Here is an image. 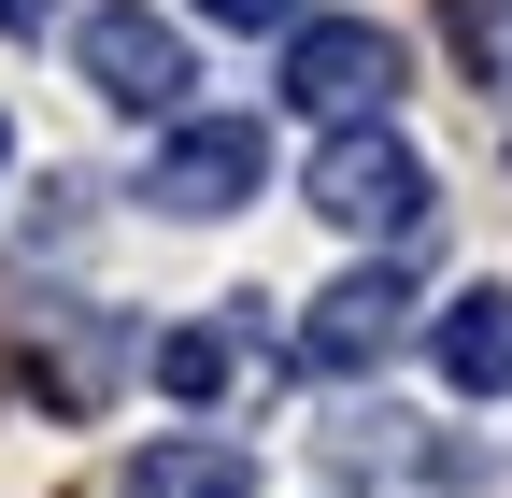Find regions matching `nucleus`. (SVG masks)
<instances>
[{"label": "nucleus", "mask_w": 512, "mask_h": 498, "mask_svg": "<svg viewBox=\"0 0 512 498\" xmlns=\"http://www.w3.org/2000/svg\"><path fill=\"white\" fill-rule=\"evenodd\" d=\"M413 86V43L384 15H299L285 29V100L328 114V129H384V100Z\"/></svg>", "instance_id": "obj_1"}, {"label": "nucleus", "mask_w": 512, "mask_h": 498, "mask_svg": "<svg viewBox=\"0 0 512 498\" xmlns=\"http://www.w3.org/2000/svg\"><path fill=\"white\" fill-rule=\"evenodd\" d=\"M72 72H86L114 114H185V86H200V43H185L157 0H100V15L72 29Z\"/></svg>", "instance_id": "obj_2"}, {"label": "nucleus", "mask_w": 512, "mask_h": 498, "mask_svg": "<svg viewBox=\"0 0 512 498\" xmlns=\"http://www.w3.org/2000/svg\"><path fill=\"white\" fill-rule=\"evenodd\" d=\"M256 185H271V129H256V114H185V129L143 157V200H157V214H185V228L242 214Z\"/></svg>", "instance_id": "obj_3"}, {"label": "nucleus", "mask_w": 512, "mask_h": 498, "mask_svg": "<svg viewBox=\"0 0 512 498\" xmlns=\"http://www.w3.org/2000/svg\"><path fill=\"white\" fill-rule=\"evenodd\" d=\"M427 200H441V185H427V157H413L399 129H342L328 157H313V214L356 228V242H413Z\"/></svg>", "instance_id": "obj_4"}, {"label": "nucleus", "mask_w": 512, "mask_h": 498, "mask_svg": "<svg viewBox=\"0 0 512 498\" xmlns=\"http://www.w3.org/2000/svg\"><path fill=\"white\" fill-rule=\"evenodd\" d=\"M399 328H413V285H399V271H342V285L299 314V370H384Z\"/></svg>", "instance_id": "obj_5"}, {"label": "nucleus", "mask_w": 512, "mask_h": 498, "mask_svg": "<svg viewBox=\"0 0 512 498\" xmlns=\"http://www.w3.org/2000/svg\"><path fill=\"white\" fill-rule=\"evenodd\" d=\"M427 356H441V385H456V399H512V285H470L456 314L427 328Z\"/></svg>", "instance_id": "obj_6"}, {"label": "nucleus", "mask_w": 512, "mask_h": 498, "mask_svg": "<svg viewBox=\"0 0 512 498\" xmlns=\"http://www.w3.org/2000/svg\"><path fill=\"white\" fill-rule=\"evenodd\" d=\"M114 498H256V456L242 442H143L114 470Z\"/></svg>", "instance_id": "obj_7"}, {"label": "nucleus", "mask_w": 512, "mask_h": 498, "mask_svg": "<svg viewBox=\"0 0 512 498\" xmlns=\"http://www.w3.org/2000/svg\"><path fill=\"white\" fill-rule=\"evenodd\" d=\"M228 356H242L228 328H171V342H157V385H171V399H214V385H228Z\"/></svg>", "instance_id": "obj_8"}, {"label": "nucleus", "mask_w": 512, "mask_h": 498, "mask_svg": "<svg viewBox=\"0 0 512 498\" xmlns=\"http://www.w3.org/2000/svg\"><path fill=\"white\" fill-rule=\"evenodd\" d=\"M185 15H214V29H299L313 0H185Z\"/></svg>", "instance_id": "obj_9"}, {"label": "nucleus", "mask_w": 512, "mask_h": 498, "mask_svg": "<svg viewBox=\"0 0 512 498\" xmlns=\"http://www.w3.org/2000/svg\"><path fill=\"white\" fill-rule=\"evenodd\" d=\"M43 15H57V0H0V29H43Z\"/></svg>", "instance_id": "obj_10"}]
</instances>
